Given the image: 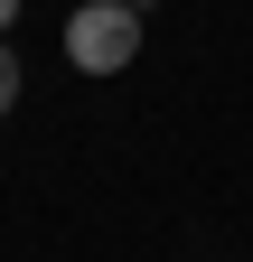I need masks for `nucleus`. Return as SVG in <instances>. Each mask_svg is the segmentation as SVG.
Returning a JSON list of instances; mask_svg holds the SVG:
<instances>
[{
	"label": "nucleus",
	"mask_w": 253,
	"mask_h": 262,
	"mask_svg": "<svg viewBox=\"0 0 253 262\" xmlns=\"http://www.w3.org/2000/svg\"><path fill=\"white\" fill-rule=\"evenodd\" d=\"M66 56L85 66V75H122V66L141 56V10L132 0H85V10L66 19Z\"/></svg>",
	"instance_id": "nucleus-1"
},
{
	"label": "nucleus",
	"mask_w": 253,
	"mask_h": 262,
	"mask_svg": "<svg viewBox=\"0 0 253 262\" xmlns=\"http://www.w3.org/2000/svg\"><path fill=\"white\" fill-rule=\"evenodd\" d=\"M10 103H19V56L0 47V113H10Z\"/></svg>",
	"instance_id": "nucleus-2"
},
{
	"label": "nucleus",
	"mask_w": 253,
	"mask_h": 262,
	"mask_svg": "<svg viewBox=\"0 0 253 262\" xmlns=\"http://www.w3.org/2000/svg\"><path fill=\"white\" fill-rule=\"evenodd\" d=\"M10 19H19V0H0V28H10Z\"/></svg>",
	"instance_id": "nucleus-3"
}]
</instances>
